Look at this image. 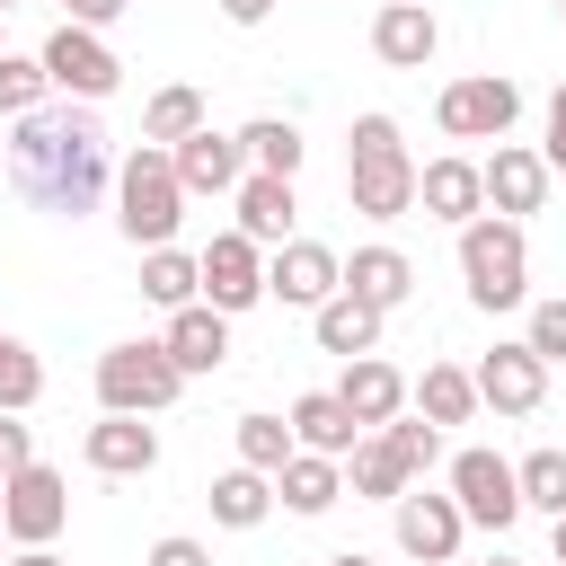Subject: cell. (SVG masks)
I'll list each match as a JSON object with an SVG mask.
<instances>
[{
    "label": "cell",
    "mask_w": 566,
    "mask_h": 566,
    "mask_svg": "<svg viewBox=\"0 0 566 566\" xmlns=\"http://www.w3.org/2000/svg\"><path fill=\"white\" fill-rule=\"evenodd\" d=\"M548 548H557V566H566V513H557V522H548Z\"/></svg>",
    "instance_id": "obj_44"
},
{
    "label": "cell",
    "mask_w": 566,
    "mask_h": 566,
    "mask_svg": "<svg viewBox=\"0 0 566 566\" xmlns=\"http://www.w3.org/2000/svg\"><path fill=\"white\" fill-rule=\"evenodd\" d=\"M416 203H424V221H451V230H469V221L486 212V177H478V159H469V150H442V159H424V168H416Z\"/></svg>",
    "instance_id": "obj_15"
},
{
    "label": "cell",
    "mask_w": 566,
    "mask_h": 566,
    "mask_svg": "<svg viewBox=\"0 0 566 566\" xmlns=\"http://www.w3.org/2000/svg\"><path fill=\"white\" fill-rule=\"evenodd\" d=\"M310 336H318V354L363 363V354H380V310H371V301H354V292H336L327 310H310Z\"/></svg>",
    "instance_id": "obj_23"
},
{
    "label": "cell",
    "mask_w": 566,
    "mask_h": 566,
    "mask_svg": "<svg viewBox=\"0 0 566 566\" xmlns=\"http://www.w3.org/2000/svg\"><path fill=\"white\" fill-rule=\"evenodd\" d=\"M460 283H469L478 310H522L531 301V239H522V221L478 212L460 230Z\"/></svg>",
    "instance_id": "obj_4"
},
{
    "label": "cell",
    "mask_w": 566,
    "mask_h": 566,
    "mask_svg": "<svg viewBox=\"0 0 566 566\" xmlns=\"http://www.w3.org/2000/svg\"><path fill=\"white\" fill-rule=\"evenodd\" d=\"M539 363H566V301H531V336H522Z\"/></svg>",
    "instance_id": "obj_37"
},
{
    "label": "cell",
    "mask_w": 566,
    "mask_h": 566,
    "mask_svg": "<svg viewBox=\"0 0 566 566\" xmlns=\"http://www.w3.org/2000/svg\"><path fill=\"white\" fill-rule=\"evenodd\" d=\"M336 398L354 407V424H363V433H380V424H398V416H407V371H398V363H380V354H363V363H345Z\"/></svg>",
    "instance_id": "obj_21"
},
{
    "label": "cell",
    "mask_w": 566,
    "mask_h": 566,
    "mask_svg": "<svg viewBox=\"0 0 566 566\" xmlns=\"http://www.w3.org/2000/svg\"><path fill=\"white\" fill-rule=\"evenodd\" d=\"M407 398H416L424 424H469V416H478V380H469V363H424V380H407Z\"/></svg>",
    "instance_id": "obj_27"
},
{
    "label": "cell",
    "mask_w": 566,
    "mask_h": 566,
    "mask_svg": "<svg viewBox=\"0 0 566 566\" xmlns=\"http://www.w3.org/2000/svg\"><path fill=\"white\" fill-rule=\"evenodd\" d=\"M345 292H354V301H371V310L389 318V310L416 292V265H407L398 248H354V265H345Z\"/></svg>",
    "instance_id": "obj_26"
},
{
    "label": "cell",
    "mask_w": 566,
    "mask_h": 566,
    "mask_svg": "<svg viewBox=\"0 0 566 566\" xmlns=\"http://www.w3.org/2000/svg\"><path fill=\"white\" fill-rule=\"evenodd\" d=\"M0 53H9V35H0Z\"/></svg>",
    "instance_id": "obj_49"
},
{
    "label": "cell",
    "mask_w": 566,
    "mask_h": 566,
    "mask_svg": "<svg viewBox=\"0 0 566 566\" xmlns=\"http://www.w3.org/2000/svg\"><path fill=\"white\" fill-rule=\"evenodd\" d=\"M80 460H88L97 478H150V469H159V424H150V416H97V424L80 433Z\"/></svg>",
    "instance_id": "obj_16"
},
{
    "label": "cell",
    "mask_w": 566,
    "mask_h": 566,
    "mask_svg": "<svg viewBox=\"0 0 566 566\" xmlns=\"http://www.w3.org/2000/svg\"><path fill=\"white\" fill-rule=\"evenodd\" d=\"M274 495H283V513H301V522H318L336 495H345V460H318V451H292L283 460V478H274Z\"/></svg>",
    "instance_id": "obj_25"
},
{
    "label": "cell",
    "mask_w": 566,
    "mask_h": 566,
    "mask_svg": "<svg viewBox=\"0 0 566 566\" xmlns=\"http://www.w3.org/2000/svg\"><path fill=\"white\" fill-rule=\"evenodd\" d=\"M239 150H248V168H265V177H301V159H310V142H301L292 115H248V124H239Z\"/></svg>",
    "instance_id": "obj_29"
},
{
    "label": "cell",
    "mask_w": 566,
    "mask_h": 566,
    "mask_svg": "<svg viewBox=\"0 0 566 566\" xmlns=\"http://www.w3.org/2000/svg\"><path fill=\"white\" fill-rule=\"evenodd\" d=\"M142 301H159L168 318L195 310V301H203V256H186V248H150V256H142Z\"/></svg>",
    "instance_id": "obj_30"
},
{
    "label": "cell",
    "mask_w": 566,
    "mask_h": 566,
    "mask_svg": "<svg viewBox=\"0 0 566 566\" xmlns=\"http://www.w3.org/2000/svg\"><path fill=\"white\" fill-rule=\"evenodd\" d=\"M407 486H416V469L398 460V442H389V433H363L354 460H345V495H363V504H398Z\"/></svg>",
    "instance_id": "obj_24"
},
{
    "label": "cell",
    "mask_w": 566,
    "mask_h": 566,
    "mask_svg": "<svg viewBox=\"0 0 566 566\" xmlns=\"http://www.w3.org/2000/svg\"><path fill=\"white\" fill-rule=\"evenodd\" d=\"M177 159V186L186 195H239V177H248V150H239V133H195V142H177L168 150Z\"/></svg>",
    "instance_id": "obj_18"
},
{
    "label": "cell",
    "mask_w": 566,
    "mask_h": 566,
    "mask_svg": "<svg viewBox=\"0 0 566 566\" xmlns=\"http://www.w3.org/2000/svg\"><path fill=\"white\" fill-rule=\"evenodd\" d=\"M177 221H186V186H177V159L159 150V142H142V150H124V168H115V230L150 256V248H177Z\"/></svg>",
    "instance_id": "obj_3"
},
{
    "label": "cell",
    "mask_w": 566,
    "mask_h": 566,
    "mask_svg": "<svg viewBox=\"0 0 566 566\" xmlns=\"http://www.w3.org/2000/svg\"><path fill=\"white\" fill-rule=\"evenodd\" d=\"M212 9H221L230 27H265V18H274V0H212Z\"/></svg>",
    "instance_id": "obj_42"
},
{
    "label": "cell",
    "mask_w": 566,
    "mask_h": 566,
    "mask_svg": "<svg viewBox=\"0 0 566 566\" xmlns=\"http://www.w3.org/2000/svg\"><path fill=\"white\" fill-rule=\"evenodd\" d=\"M380 433L398 442V460H407L416 478H424V469L442 460V424H424V416H398V424H380Z\"/></svg>",
    "instance_id": "obj_36"
},
{
    "label": "cell",
    "mask_w": 566,
    "mask_h": 566,
    "mask_svg": "<svg viewBox=\"0 0 566 566\" xmlns=\"http://www.w3.org/2000/svg\"><path fill=\"white\" fill-rule=\"evenodd\" d=\"M44 106H53L44 62H35V53H0V115L18 124V115H44Z\"/></svg>",
    "instance_id": "obj_34"
},
{
    "label": "cell",
    "mask_w": 566,
    "mask_h": 566,
    "mask_svg": "<svg viewBox=\"0 0 566 566\" xmlns=\"http://www.w3.org/2000/svg\"><path fill=\"white\" fill-rule=\"evenodd\" d=\"M460 566H513V557H504V548H495V557H460Z\"/></svg>",
    "instance_id": "obj_46"
},
{
    "label": "cell",
    "mask_w": 566,
    "mask_h": 566,
    "mask_svg": "<svg viewBox=\"0 0 566 566\" xmlns=\"http://www.w3.org/2000/svg\"><path fill=\"white\" fill-rule=\"evenodd\" d=\"M539 159H548V177H566V80H557V97H548V142H539Z\"/></svg>",
    "instance_id": "obj_40"
},
{
    "label": "cell",
    "mask_w": 566,
    "mask_h": 566,
    "mask_svg": "<svg viewBox=\"0 0 566 566\" xmlns=\"http://www.w3.org/2000/svg\"><path fill=\"white\" fill-rule=\"evenodd\" d=\"M212 115H203V88H186V80H168V88H150V106H142V142H159V150H177V142H195Z\"/></svg>",
    "instance_id": "obj_28"
},
{
    "label": "cell",
    "mask_w": 566,
    "mask_h": 566,
    "mask_svg": "<svg viewBox=\"0 0 566 566\" xmlns=\"http://www.w3.org/2000/svg\"><path fill=\"white\" fill-rule=\"evenodd\" d=\"M345 292V256L327 248V239H283L274 256H265V301H283V310H327Z\"/></svg>",
    "instance_id": "obj_10"
},
{
    "label": "cell",
    "mask_w": 566,
    "mask_h": 566,
    "mask_svg": "<svg viewBox=\"0 0 566 566\" xmlns=\"http://www.w3.org/2000/svg\"><path fill=\"white\" fill-rule=\"evenodd\" d=\"M557 18H566V0H557Z\"/></svg>",
    "instance_id": "obj_50"
},
{
    "label": "cell",
    "mask_w": 566,
    "mask_h": 566,
    "mask_svg": "<svg viewBox=\"0 0 566 566\" xmlns=\"http://www.w3.org/2000/svg\"><path fill=\"white\" fill-rule=\"evenodd\" d=\"M186 398V371L168 363L159 336H124L97 354V416H159Z\"/></svg>",
    "instance_id": "obj_5"
},
{
    "label": "cell",
    "mask_w": 566,
    "mask_h": 566,
    "mask_svg": "<svg viewBox=\"0 0 566 566\" xmlns=\"http://www.w3.org/2000/svg\"><path fill=\"white\" fill-rule=\"evenodd\" d=\"M478 177H486V212H504V221H531L548 203V159L531 142H495L478 159Z\"/></svg>",
    "instance_id": "obj_13"
},
{
    "label": "cell",
    "mask_w": 566,
    "mask_h": 566,
    "mask_svg": "<svg viewBox=\"0 0 566 566\" xmlns=\"http://www.w3.org/2000/svg\"><path fill=\"white\" fill-rule=\"evenodd\" d=\"M124 9H133V0H62V18H71V27H97V35H106Z\"/></svg>",
    "instance_id": "obj_41"
},
{
    "label": "cell",
    "mask_w": 566,
    "mask_h": 566,
    "mask_svg": "<svg viewBox=\"0 0 566 566\" xmlns=\"http://www.w3.org/2000/svg\"><path fill=\"white\" fill-rule=\"evenodd\" d=\"M9 566H62V557H53V548H18Z\"/></svg>",
    "instance_id": "obj_43"
},
{
    "label": "cell",
    "mask_w": 566,
    "mask_h": 566,
    "mask_svg": "<svg viewBox=\"0 0 566 566\" xmlns=\"http://www.w3.org/2000/svg\"><path fill=\"white\" fill-rule=\"evenodd\" d=\"M478 407H495V416H539V398H548V363L513 336V345H486L478 354Z\"/></svg>",
    "instance_id": "obj_12"
},
{
    "label": "cell",
    "mask_w": 566,
    "mask_h": 566,
    "mask_svg": "<svg viewBox=\"0 0 566 566\" xmlns=\"http://www.w3.org/2000/svg\"><path fill=\"white\" fill-rule=\"evenodd\" d=\"M9 186H18V203L53 212V221L97 212V195L115 186L97 106H71V97H62V106H44V115H18V124H9Z\"/></svg>",
    "instance_id": "obj_1"
},
{
    "label": "cell",
    "mask_w": 566,
    "mask_h": 566,
    "mask_svg": "<svg viewBox=\"0 0 566 566\" xmlns=\"http://www.w3.org/2000/svg\"><path fill=\"white\" fill-rule=\"evenodd\" d=\"M327 566H371V557H363V548H336V557H327Z\"/></svg>",
    "instance_id": "obj_45"
},
{
    "label": "cell",
    "mask_w": 566,
    "mask_h": 566,
    "mask_svg": "<svg viewBox=\"0 0 566 566\" xmlns=\"http://www.w3.org/2000/svg\"><path fill=\"white\" fill-rule=\"evenodd\" d=\"M451 504L469 513V531H495L504 539L522 522V469L504 451H478L469 442V451H451Z\"/></svg>",
    "instance_id": "obj_8"
},
{
    "label": "cell",
    "mask_w": 566,
    "mask_h": 566,
    "mask_svg": "<svg viewBox=\"0 0 566 566\" xmlns=\"http://www.w3.org/2000/svg\"><path fill=\"white\" fill-rule=\"evenodd\" d=\"M9 9H18V0H0V18H9Z\"/></svg>",
    "instance_id": "obj_48"
},
{
    "label": "cell",
    "mask_w": 566,
    "mask_h": 566,
    "mask_svg": "<svg viewBox=\"0 0 566 566\" xmlns=\"http://www.w3.org/2000/svg\"><path fill=\"white\" fill-rule=\"evenodd\" d=\"M18 469H35V424H18V416H0V486H9Z\"/></svg>",
    "instance_id": "obj_38"
},
{
    "label": "cell",
    "mask_w": 566,
    "mask_h": 566,
    "mask_svg": "<svg viewBox=\"0 0 566 566\" xmlns=\"http://www.w3.org/2000/svg\"><path fill=\"white\" fill-rule=\"evenodd\" d=\"M230 433H239V469H265V478H283V460H292V451H301V442H292V424H283V416H239V424H230Z\"/></svg>",
    "instance_id": "obj_33"
},
{
    "label": "cell",
    "mask_w": 566,
    "mask_h": 566,
    "mask_svg": "<svg viewBox=\"0 0 566 566\" xmlns=\"http://www.w3.org/2000/svg\"><path fill=\"white\" fill-rule=\"evenodd\" d=\"M0 531L18 539V548H53L62 531H71V478L62 469H18L9 486H0Z\"/></svg>",
    "instance_id": "obj_9"
},
{
    "label": "cell",
    "mask_w": 566,
    "mask_h": 566,
    "mask_svg": "<svg viewBox=\"0 0 566 566\" xmlns=\"http://www.w3.org/2000/svg\"><path fill=\"white\" fill-rule=\"evenodd\" d=\"M44 398V363H35V345L27 336H9L0 327V416H27Z\"/></svg>",
    "instance_id": "obj_32"
},
{
    "label": "cell",
    "mask_w": 566,
    "mask_h": 566,
    "mask_svg": "<svg viewBox=\"0 0 566 566\" xmlns=\"http://www.w3.org/2000/svg\"><path fill=\"white\" fill-rule=\"evenodd\" d=\"M35 62H44L53 97H71V106H106V97L124 88V62H115V44H106L97 27H71V18L44 35V53H35Z\"/></svg>",
    "instance_id": "obj_6"
},
{
    "label": "cell",
    "mask_w": 566,
    "mask_h": 566,
    "mask_svg": "<svg viewBox=\"0 0 566 566\" xmlns=\"http://www.w3.org/2000/svg\"><path fill=\"white\" fill-rule=\"evenodd\" d=\"M9 557H18V539H9V531H0V566H9Z\"/></svg>",
    "instance_id": "obj_47"
},
{
    "label": "cell",
    "mask_w": 566,
    "mask_h": 566,
    "mask_svg": "<svg viewBox=\"0 0 566 566\" xmlns=\"http://www.w3.org/2000/svg\"><path fill=\"white\" fill-rule=\"evenodd\" d=\"M203 301H212L221 318L256 310V301H265V248L239 239V230H221V239L203 248Z\"/></svg>",
    "instance_id": "obj_14"
},
{
    "label": "cell",
    "mask_w": 566,
    "mask_h": 566,
    "mask_svg": "<svg viewBox=\"0 0 566 566\" xmlns=\"http://www.w3.org/2000/svg\"><path fill=\"white\" fill-rule=\"evenodd\" d=\"M159 345H168V363H177L186 380H203V371L230 363V318H221L212 301H195V310H177V318L159 327Z\"/></svg>",
    "instance_id": "obj_20"
},
{
    "label": "cell",
    "mask_w": 566,
    "mask_h": 566,
    "mask_svg": "<svg viewBox=\"0 0 566 566\" xmlns=\"http://www.w3.org/2000/svg\"><path fill=\"white\" fill-rule=\"evenodd\" d=\"M142 566H212V548L203 539H186V531H168V539H150V557Z\"/></svg>",
    "instance_id": "obj_39"
},
{
    "label": "cell",
    "mask_w": 566,
    "mask_h": 566,
    "mask_svg": "<svg viewBox=\"0 0 566 566\" xmlns=\"http://www.w3.org/2000/svg\"><path fill=\"white\" fill-rule=\"evenodd\" d=\"M371 53H380L389 71H424V62L442 53L433 9H424V0H380V18H371Z\"/></svg>",
    "instance_id": "obj_17"
},
{
    "label": "cell",
    "mask_w": 566,
    "mask_h": 566,
    "mask_svg": "<svg viewBox=\"0 0 566 566\" xmlns=\"http://www.w3.org/2000/svg\"><path fill=\"white\" fill-rule=\"evenodd\" d=\"M203 504H212V522H221V531H256V522L274 513V478H265V469H221Z\"/></svg>",
    "instance_id": "obj_31"
},
{
    "label": "cell",
    "mask_w": 566,
    "mask_h": 566,
    "mask_svg": "<svg viewBox=\"0 0 566 566\" xmlns=\"http://www.w3.org/2000/svg\"><path fill=\"white\" fill-rule=\"evenodd\" d=\"M345 203L363 221H407L416 212V159L398 142V115H354V133H345Z\"/></svg>",
    "instance_id": "obj_2"
},
{
    "label": "cell",
    "mask_w": 566,
    "mask_h": 566,
    "mask_svg": "<svg viewBox=\"0 0 566 566\" xmlns=\"http://www.w3.org/2000/svg\"><path fill=\"white\" fill-rule=\"evenodd\" d=\"M433 124H442L451 142H504V133L522 124V88H513L504 71H460V80H442Z\"/></svg>",
    "instance_id": "obj_7"
},
{
    "label": "cell",
    "mask_w": 566,
    "mask_h": 566,
    "mask_svg": "<svg viewBox=\"0 0 566 566\" xmlns=\"http://www.w3.org/2000/svg\"><path fill=\"white\" fill-rule=\"evenodd\" d=\"M292 442L301 451H318V460H354V442H363V424H354V407L336 398V389H310V398H292Z\"/></svg>",
    "instance_id": "obj_22"
},
{
    "label": "cell",
    "mask_w": 566,
    "mask_h": 566,
    "mask_svg": "<svg viewBox=\"0 0 566 566\" xmlns=\"http://www.w3.org/2000/svg\"><path fill=\"white\" fill-rule=\"evenodd\" d=\"M513 469H522V513H548V522H557V513H566V451L548 442V451H531V460H513Z\"/></svg>",
    "instance_id": "obj_35"
},
{
    "label": "cell",
    "mask_w": 566,
    "mask_h": 566,
    "mask_svg": "<svg viewBox=\"0 0 566 566\" xmlns=\"http://www.w3.org/2000/svg\"><path fill=\"white\" fill-rule=\"evenodd\" d=\"M230 203H239V239H256L265 256H274V248L292 239V212H301V195H292V177H265V168H248Z\"/></svg>",
    "instance_id": "obj_19"
},
{
    "label": "cell",
    "mask_w": 566,
    "mask_h": 566,
    "mask_svg": "<svg viewBox=\"0 0 566 566\" xmlns=\"http://www.w3.org/2000/svg\"><path fill=\"white\" fill-rule=\"evenodd\" d=\"M389 531H398V548H407L416 566H460L469 513H460L451 495H424V486H407V495L389 504Z\"/></svg>",
    "instance_id": "obj_11"
}]
</instances>
